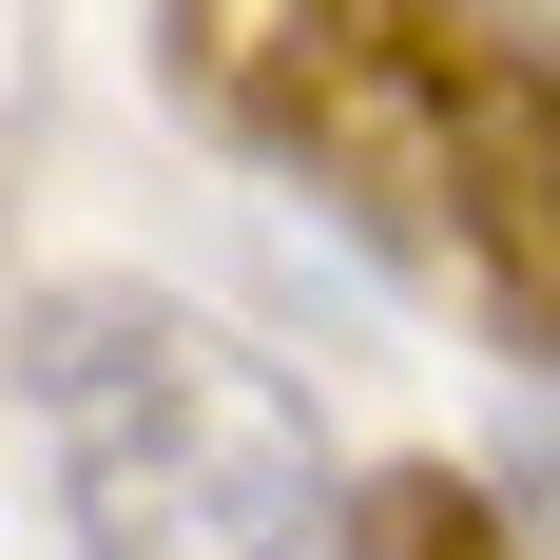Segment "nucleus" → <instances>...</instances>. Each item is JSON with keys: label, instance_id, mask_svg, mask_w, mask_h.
I'll list each match as a JSON object with an SVG mask.
<instances>
[{"label": "nucleus", "instance_id": "obj_1", "mask_svg": "<svg viewBox=\"0 0 560 560\" xmlns=\"http://www.w3.org/2000/svg\"><path fill=\"white\" fill-rule=\"evenodd\" d=\"M20 406H39L58 522L97 560H310L348 503L310 387L174 290H39L20 310Z\"/></svg>", "mask_w": 560, "mask_h": 560}, {"label": "nucleus", "instance_id": "obj_2", "mask_svg": "<svg viewBox=\"0 0 560 560\" xmlns=\"http://www.w3.org/2000/svg\"><path fill=\"white\" fill-rule=\"evenodd\" d=\"M503 39H522V0H155V78L252 174L329 194L406 271L445 232V155H464V97Z\"/></svg>", "mask_w": 560, "mask_h": 560}, {"label": "nucleus", "instance_id": "obj_3", "mask_svg": "<svg viewBox=\"0 0 560 560\" xmlns=\"http://www.w3.org/2000/svg\"><path fill=\"white\" fill-rule=\"evenodd\" d=\"M425 271L522 348L560 368V20H522L483 58V97H464V155H445V232H425Z\"/></svg>", "mask_w": 560, "mask_h": 560}, {"label": "nucleus", "instance_id": "obj_4", "mask_svg": "<svg viewBox=\"0 0 560 560\" xmlns=\"http://www.w3.org/2000/svg\"><path fill=\"white\" fill-rule=\"evenodd\" d=\"M329 541H368V560H483V541H503V503H483V483H464V464H387V483H348V503H329Z\"/></svg>", "mask_w": 560, "mask_h": 560}]
</instances>
